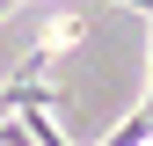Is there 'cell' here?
<instances>
[{"mask_svg":"<svg viewBox=\"0 0 153 146\" xmlns=\"http://www.w3.org/2000/svg\"><path fill=\"white\" fill-rule=\"evenodd\" d=\"M117 7H139V15H153V0H117Z\"/></svg>","mask_w":153,"mask_h":146,"instance_id":"6da1fadb","label":"cell"},{"mask_svg":"<svg viewBox=\"0 0 153 146\" xmlns=\"http://www.w3.org/2000/svg\"><path fill=\"white\" fill-rule=\"evenodd\" d=\"M7 7H15V0H0V15H7Z\"/></svg>","mask_w":153,"mask_h":146,"instance_id":"7a4b0ae2","label":"cell"}]
</instances>
